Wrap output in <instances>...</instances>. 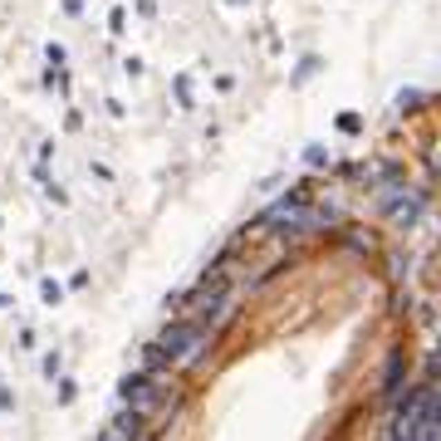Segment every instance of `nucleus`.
Listing matches in <instances>:
<instances>
[{"instance_id":"obj_1","label":"nucleus","mask_w":441,"mask_h":441,"mask_svg":"<svg viewBox=\"0 0 441 441\" xmlns=\"http://www.w3.org/2000/svg\"><path fill=\"white\" fill-rule=\"evenodd\" d=\"M118 393H123V402H128L133 412H152V407H162V397H167V382H162V373L142 368V373L123 377Z\"/></svg>"},{"instance_id":"obj_2","label":"nucleus","mask_w":441,"mask_h":441,"mask_svg":"<svg viewBox=\"0 0 441 441\" xmlns=\"http://www.w3.org/2000/svg\"><path fill=\"white\" fill-rule=\"evenodd\" d=\"M138 426H142V412H123L113 426H108V441H133V436H138Z\"/></svg>"},{"instance_id":"obj_3","label":"nucleus","mask_w":441,"mask_h":441,"mask_svg":"<svg viewBox=\"0 0 441 441\" xmlns=\"http://www.w3.org/2000/svg\"><path fill=\"white\" fill-rule=\"evenodd\" d=\"M397 382H402V353L388 358V373H382V397H397Z\"/></svg>"},{"instance_id":"obj_4","label":"nucleus","mask_w":441,"mask_h":441,"mask_svg":"<svg viewBox=\"0 0 441 441\" xmlns=\"http://www.w3.org/2000/svg\"><path fill=\"white\" fill-rule=\"evenodd\" d=\"M339 128H344V133H363V118H358V113H339Z\"/></svg>"}]
</instances>
